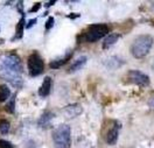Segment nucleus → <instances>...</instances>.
<instances>
[{
	"label": "nucleus",
	"instance_id": "1",
	"mask_svg": "<svg viewBox=\"0 0 154 148\" xmlns=\"http://www.w3.org/2000/svg\"><path fill=\"white\" fill-rule=\"evenodd\" d=\"M154 39L152 35H140L133 41L131 53L135 59H144L153 47Z\"/></svg>",
	"mask_w": 154,
	"mask_h": 148
},
{
	"label": "nucleus",
	"instance_id": "2",
	"mask_svg": "<svg viewBox=\"0 0 154 148\" xmlns=\"http://www.w3.org/2000/svg\"><path fill=\"white\" fill-rule=\"evenodd\" d=\"M110 33V27L105 23H96L89 26L81 35V39L84 42H97L100 39H105Z\"/></svg>",
	"mask_w": 154,
	"mask_h": 148
},
{
	"label": "nucleus",
	"instance_id": "3",
	"mask_svg": "<svg viewBox=\"0 0 154 148\" xmlns=\"http://www.w3.org/2000/svg\"><path fill=\"white\" fill-rule=\"evenodd\" d=\"M53 140L55 148H70L71 147V129L67 124L60 125L53 132Z\"/></svg>",
	"mask_w": 154,
	"mask_h": 148
},
{
	"label": "nucleus",
	"instance_id": "4",
	"mask_svg": "<svg viewBox=\"0 0 154 148\" xmlns=\"http://www.w3.org/2000/svg\"><path fill=\"white\" fill-rule=\"evenodd\" d=\"M27 68L28 72L32 77L40 76L45 70V62L41 59V56L38 53H33L28 56L27 59Z\"/></svg>",
	"mask_w": 154,
	"mask_h": 148
},
{
	"label": "nucleus",
	"instance_id": "5",
	"mask_svg": "<svg viewBox=\"0 0 154 148\" xmlns=\"http://www.w3.org/2000/svg\"><path fill=\"white\" fill-rule=\"evenodd\" d=\"M0 67L8 69L11 71L22 74V64H21V59L18 55L10 54V55H5L1 61H0Z\"/></svg>",
	"mask_w": 154,
	"mask_h": 148
},
{
	"label": "nucleus",
	"instance_id": "6",
	"mask_svg": "<svg viewBox=\"0 0 154 148\" xmlns=\"http://www.w3.org/2000/svg\"><path fill=\"white\" fill-rule=\"evenodd\" d=\"M126 80L131 84H135L139 86H147L149 84V77L138 70H130L126 75Z\"/></svg>",
	"mask_w": 154,
	"mask_h": 148
},
{
	"label": "nucleus",
	"instance_id": "7",
	"mask_svg": "<svg viewBox=\"0 0 154 148\" xmlns=\"http://www.w3.org/2000/svg\"><path fill=\"white\" fill-rule=\"evenodd\" d=\"M0 78L5 79L6 82H10L11 84L13 86H15V88H21L22 83H23L21 74L11 71V70L1 68V67H0Z\"/></svg>",
	"mask_w": 154,
	"mask_h": 148
},
{
	"label": "nucleus",
	"instance_id": "8",
	"mask_svg": "<svg viewBox=\"0 0 154 148\" xmlns=\"http://www.w3.org/2000/svg\"><path fill=\"white\" fill-rule=\"evenodd\" d=\"M120 128H122V124L119 121H117V120L111 121V125L107 128V132L105 134V141L109 145H116L117 143Z\"/></svg>",
	"mask_w": 154,
	"mask_h": 148
},
{
	"label": "nucleus",
	"instance_id": "9",
	"mask_svg": "<svg viewBox=\"0 0 154 148\" xmlns=\"http://www.w3.org/2000/svg\"><path fill=\"white\" fill-rule=\"evenodd\" d=\"M82 111H83V107L79 104H71V105L63 107L62 113L67 119H74L76 118L77 116H79L82 113Z\"/></svg>",
	"mask_w": 154,
	"mask_h": 148
},
{
	"label": "nucleus",
	"instance_id": "10",
	"mask_svg": "<svg viewBox=\"0 0 154 148\" xmlns=\"http://www.w3.org/2000/svg\"><path fill=\"white\" fill-rule=\"evenodd\" d=\"M54 117H55V113H53L51 111H46L38 120V125L41 128H47L50 126V122Z\"/></svg>",
	"mask_w": 154,
	"mask_h": 148
},
{
	"label": "nucleus",
	"instance_id": "11",
	"mask_svg": "<svg viewBox=\"0 0 154 148\" xmlns=\"http://www.w3.org/2000/svg\"><path fill=\"white\" fill-rule=\"evenodd\" d=\"M51 86H53V79L50 78L49 76H47L46 78L43 79V83L38 89V96L43 97V98L49 96V93L51 91Z\"/></svg>",
	"mask_w": 154,
	"mask_h": 148
},
{
	"label": "nucleus",
	"instance_id": "12",
	"mask_svg": "<svg viewBox=\"0 0 154 148\" xmlns=\"http://www.w3.org/2000/svg\"><path fill=\"white\" fill-rule=\"evenodd\" d=\"M124 63H125V61L118 56H111L104 61V65L109 69H117V68L122 67Z\"/></svg>",
	"mask_w": 154,
	"mask_h": 148
},
{
	"label": "nucleus",
	"instance_id": "13",
	"mask_svg": "<svg viewBox=\"0 0 154 148\" xmlns=\"http://www.w3.org/2000/svg\"><path fill=\"white\" fill-rule=\"evenodd\" d=\"M71 59V53H68L67 55H64L62 59H54L49 63V68L51 69H58L61 67H63L64 64H67L68 61Z\"/></svg>",
	"mask_w": 154,
	"mask_h": 148
},
{
	"label": "nucleus",
	"instance_id": "14",
	"mask_svg": "<svg viewBox=\"0 0 154 148\" xmlns=\"http://www.w3.org/2000/svg\"><path fill=\"white\" fill-rule=\"evenodd\" d=\"M119 38H120V35H119L118 33H112V34H109L105 39H104V41H103V48H104V49L110 48L111 46H113L116 42L119 40Z\"/></svg>",
	"mask_w": 154,
	"mask_h": 148
},
{
	"label": "nucleus",
	"instance_id": "15",
	"mask_svg": "<svg viewBox=\"0 0 154 148\" xmlns=\"http://www.w3.org/2000/svg\"><path fill=\"white\" fill-rule=\"evenodd\" d=\"M87 56H81V57H78V59L70 65V68L68 69L69 72H72V71H77V70H81L83 67H84V64L87 63Z\"/></svg>",
	"mask_w": 154,
	"mask_h": 148
},
{
	"label": "nucleus",
	"instance_id": "16",
	"mask_svg": "<svg viewBox=\"0 0 154 148\" xmlns=\"http://www.w3.org/2000/svg\"><path fill=\"white\" fill-rule=\"evenodd\" d=\"M26 28V20H25V15H22V18L17 25V30H15V38L14 40H20L23 36V29Z\"/></svg>",
	"mask_w": 154,
	"mask_h": 148
},
{
	"label": "nucleus",
	"instance_id": "17",
	"mask_svg": "<svg viewBox=\"0 0 154 148\" xmlns=\"http://www.w3.org/2000/svg\"><path fill=\"white\" fill-rule=\"evenodd\" d=\"M10 96H11V90H10V88H8V85L1 84V85H0V103L6 101Z\"/></svg>",
	"mask_w": 154,
	"mask_h": 148
},
{
	"label": "nucleus",
	"instance_id": "18",
	"mask_svg": "<svg viewBox=\"0 0 154 148\" xmlns=\"http://www.w3.org/2000/svg\"><path fill=\"white\" fill-rule=\"evenodd\" d=\"M15 99H17V95H13V96L11 97L10 100H8L7 105L5 106L6 112H8L11 114H13V113L15 112Z\"/></svg>",
	"mask_w": 154,
	"mask_h": 148
},
{
	"label": "nucleus",
	"instance_id": "19",
	"mask_svg": "<svg viewBox=\"0 0 154 148\" xmlns=\"http://www.w3.org/2000/svg\"><path fill=\"white\" fill-rule=\"evenodd\" d=\"M11 129V124L8 120H6V119H1L0 120V133L1 134H8V132H10Z\"/></svg>",
	"mask_w": 154,
	"mask_h": 148
},
{
	"label": "nucleus",
	"instance_id": "20",
	"mask_svg": "<svg viewBox=\"0 0 154 148\" xmlns=\"http://www.w3.org/2000/svg\"><path fill=\"white\" fill-rule=\"evenodd\" d=\"M54 23H55V19H54L53 17H49L48 20H47L46 23H45V28L47 30L51 29V27H54Z\"/></svg>",
	"mask_w": 154,
	"mask_h": 148
},
{
	"label": "nucleus",
	"instance_id": "21",
	"mask_svg": "<svg viewBox=\"0 0 154 148\" xmlns=\"http://www.w3.org/2000/svg\"><path fill=\"white\" fill-rule=\"evenodd\" d=\"M0 148H14V147H13V145L11 143L10 141L0 140Z\"/></svg>",
	"mask_w": 154,
	"mask_h": 148
},
{
	"label": "nucleus",
	"instance_id": "22",
	"mask_svg": "<svg viewBox=\"0 0 154 148\" xmlns=\"http://www.w3.org/2000/svg\"><path fill=\"white\" fill-rule=\"evenodd\" d=\"M40 7H41V2H36L33 7H32V10L29 11L30 13H34V12H38V10H40Z\"/></svg>",
	"mask_w": 154,
	"mask_h": 148
},
{
	"label": "nucleus",
	"instance_id": "23",
	"mask_svg": "<svg viewBox=\"0 0 154 148\" xmlns=\"http://www.w3.org/2000/svg\"><path fill=\"white\" fill-rule=\"evenodd\" d=\"M38 21H36V19H33V20H30V21H28L27 23H26V28L27 29H29V28H32L33 27V25H35Z\"/></svg>",
	"mask_w": 154,
	"mask_h": 148
},
{
	"label": "nucleus",
	"instance_id": "24",
	"mask_svg": "<svg viewBox=\"0 0 154 148\" xmlns=\"http://www.w3.org/2000/svg\"><path fill=\"white\" fill-rule=\"evenodd\" d=\"M18 7H19L18 11H19L22 15H25V14H23V10H22V8H23V2H22V1H19V2H18Z\"/></svg>",
	"mask_w": 154,
	"mask_h": 148
},
{
	"label": "nucleus",
	"instance_id": "25",
	"mask_svg": "<svg viewBox=\"0 0 154 148\" xmlns=\"http://www.w3.org/2000/svg\"><path fill=\"white\" fill-rule=\"evenodd\" d=\"M77 17H79V14H78V13H71V14H69V15H68V18H69V19H76Z\"/></svg>",
	"mask_w": 154,
	"mask_h": 148
},
{
	"label": "nucleus",
	"instance_id": "26",
	"mask_svg": "<svg viewBox=\"0 0 154 148\" xmlns=\"http://www.w3.org/2000/svg\"><path fill=\"white\" fill-rule=\"evenodd\" d=\"M54 4H55V1H49V2H47V4H46V7H49V6L54 5Z\"/></svg>",
	"mask_w": 154,
	"mask_h": 148
},
{
	"label": "nucleus",
	"instance_id": "27",
	"mask_svg": "<svg viewBox=\"0 0 154 148\" xmlns=\"http://www.w3.org/2000/svg\"><path fill=\"white\" fill-rule=\"evenodd\" d=\"M149 105H151V107H152V109H154V99L149 103Z\"/></svg>",
	"mask_w": 154,
	"mask_h": 148
},
{
	"label": "nucleus",
	"instance_id": "28",
	"mask_svg": "<svg viewBox=\"0 0 154 148\" xmlns=\"http://www.w3.org/2000/svg\"><path fill=\"white\" fill-rule=\"evenodd\" d=\"M153 71H154V62H153Z\"/></svg>",
	"mask_w": 154,
	"mask_h": 148
}]
</instances>
